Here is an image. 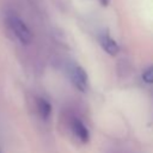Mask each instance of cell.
<instances>
[{
    "label": "cell",
    "mask_w": 153,
    "mask_h": 153,
    "mask_svg": "<svg viewBox=\"0 0 153 153\" xmlns=\"http://www.w3.org/2000/svg\"><path fill=\"white\" fill-rule=\"evenodd\" d=\"M7 23L12 32L16 35V37L23 43V44H29L32 39V33L27 25L17 16L12 14L7 18Z\"/></svg>",
    "instance_id": "cell-1"
},
{
    "label": "cell",
    "mask_w": 153,
    "mask_h": 153,
    "mask_svg": "<svg viewBox=\"0 0 153 153\" xmlns=\"http://www.w3.org/2000/svg\"><path fill=\"white\" fill-rule=\"evenodd\" d=\"M71 80L74 84V86L80 90L81 92H85L87 90L88 82H87V74L80 66H73L69 69Z\"/></svg>",
    "instance_id": "cell-2"
},
{
    "label": "cell",
    "mask_w": 153,
    "mask_h": 153,
    "mask_svg": "<svg viewBox=\"0 0 153 153\" xmlns=\"http://www.w3.org/2000/svg\"><path fill=\"white\" fill-rule=\"evenodd\" d=\"M71 127H72V131H73V134H74V135H75L82 143H86V142L88 141V139H90L88 130H87V128L85 127V124H84L80 120L74 118V120L72 121Z\"/></svg>",
    "instance_id": "cell-3"
},
{
    "label": "cell",
    "mask_w": 153,
    "mask_h": 153,
    "mask_svg": "<svg viewBox=\"0 0 153 153\" xmlns=\"http://www.w3.org/2000/svg\"><path fill=\"white\" fill-rule=\"evenodd\" d=\"M100 44H102L103 49H104L108 54H110V55H112V56H115V55L118 53V50H120V47H118L117 42L114 41V39H112L110 36H108V35L102 36V38H100Z\"/></svg>",
    "instance_id": "cell-4"
},
{
    "label": "cell",
    "mask_w": 153,
    "mask_h": 153,
    "mask_svg": "<svg viewBox=\"0 0 153 153\" xmlns=\"http://www.w3.org/2000/svg\"><path fill=\"white\" fill-rule=\"evenodd\" d=\"M37 109H38V112L39 115L43 117V118H48L50 112H51V105L48 100L43 99V98H39L37 100Z\"/></svg>",
    "instance_id": "cell-5"
},
{
    "label": "cell",
    "mask_w": 153,
    "mask_h": 153,
    "mask_svg": "<svg viewBox=\"0 0 153 153\" xmlns=\"http://www.w3.org/2000/svg\"><path fill=\"white\" fill-rule=\"evenodd\" d=\"M142 79L147 84H153V66L148 67L143 73H142Z\"/></svg>",
    "instance_id": "cell-6"
}]
</instances>
